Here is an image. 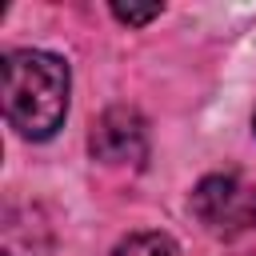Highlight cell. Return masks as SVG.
<instances>
[{
	"mask_svg": "<svg viewBox=\"0 0 256 256\" xmlns=\"http://www.w3.org/2000/svg\"><path fill=\"white\" fill-rule=\"evenodd\" d=\"M192 212L216 236L252 232L256 228V184H248L232 172L204 176L192 192Z\"/></svg>",
	"mask_w": 256,
	"mask_h": 256,
	"instance_id": "cell-2",
	"label": "cell"
},
{
	"mask_svg": "<svg viewBox=\"0 0 256 256\" xmlns=\"http://www.w3.org/2000/svg\"><path fill=\"white\" fill-rule=\"evenodd\" d=\"M112 256H180L176 240L164 236V232H132L128 240L116 244Z\"/></svg>",
	"mask_w": 256,
	"mask_h": 256,
	"instance_id": "cell-4",
	"label": "cell"
},
{
	"mask_svg": "<svg viewBox=\"0 0 256 256\" xmlns=\"http://www.w3.org/2000/svg\"><path fill=\"white\" fill-rule=\"evenodd\" d=\"M68 64L40 48L4 56V116L24 140H48L68 116Z\"/></svg>",
	"mask_w": 256,
	"mask_h": 256,
	"instance_id": "cell-1",
	"label": "cell"
},
{
	"mask_svg": "<svg viewBox=\"0 0 256 256\" xmlns=\"http://www.w3.org/2000/svg\"><path fill=\"white\" fill-rule=\"evenodd\" d=\"M88 148L104 164H140L144 152H148V124L136 108H124V104L108 108L96 120V128L88 136Z\"/></svg>",
	"mask_w": 256,
	"mask_h": 256,
	"instance_id": "cell-3",
	"label": "cell"
},
{
	"mask_svg": "<svg viewBox=\"0 0 256 256\" xmlns=\"http://www.w3.org/2000/svg\"><path fill=\"white\" fill-rule=\"evenodd\" d=\"M112 16L120 24H148L160 16V4H144V8H132V4H112Z\"/></svg>",
	"mask_w": 256,
	"mask_h": 256,
	"instance_id": "cell-5",
	"label": "cell"
}]
</instances>
